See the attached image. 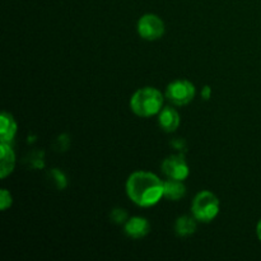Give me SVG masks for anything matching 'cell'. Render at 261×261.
<instances>
[{"instance_id": "8fae6325", "label": "cell", "mask_w": 261, "mask_h": 261, "mask_svg": "<svg viewBox=\"0 0 261 261\" xmlns=\"http://www.w3.org/2000/svg\"><path fill=\"white\" fill-rule=\"evenodd\" d=\"M185 194L186 186L184 181L173 180V178H168V180L163 181V196L168 200L177 201L182 196H185Z\"/></svg>"}, {"instance_id": "5b68a950", "label": "cell", "mask_w": 261, "mask_h": 261, "mask_svg": "<svg viewBox=\"0 0 261 261\" xmlns=\"http://www.w3.org/2000/svg\"><path fill=\"white\" fill-rule=\"evenodd\" d=\"M138 33L143 40L155 41L160 40L165 35V22L161 19L158 15L148 13V14L142 15L138 20L137 24Z\"/></svg>"}, {"instance_id": "6da1fadb", "label": "cell", "mask_w": 261, "mask_h": 261, "mask_svg": "<svg viewBox=\"0 0 261 261\" xmlns=\"http://www.w3.org/2000/svg\"><path fill=\"white\" fill-rule=\"evenodd\" d=\"M126 195L138 206L149 208L163 198V181L148 171H137L127 177Z\"/></svg>"}, {"instance_id": "30bf717a", "label": "cell", "mask_w": 261, "mask_h": 261, "mask_svg": "<svg viewBox=\"0 0 261 261\" xmlns=\"http://www.w3.org/2000/svg\"><path fill=\"white\" fill-rule=\"evenodd\" d=\"M17 134V122L9 112H3L0 116V143H12Z\"/></svg>"}, {"instance_id": "9a60e30c", "label": "cell", "mask_w": 261, "mask_h": 261, "mask_svg": "<svg viewBox=\"0 0 261 261\" xmlns=\"http://www.w3.org/2000/svg\"><path fill=\"white\" fill-rule=\"evenodd\" d=\"M212 96V88L209 86H205L203 87V89H201V97H203V99H205V101H208L209 98H211Z\"/></svg>"}, {"instance_id": "9c48e42d", "label": "cell", "mask_w": 261, "mask_h": 261, "mask_svg": "<svg viewBox=\"0 0 261 261\" xmlns=\"http://www.w3.org/2000/svg\"><path fill=\"white\" fill-rule=\"evenodd\" d=\"M0 177L5 178L15 167V154L9 143H0Z\"/></svg>"}, {"instance_id": "ba28073f", "label": "cell", "mask_w": 261, "mask_h": 261, "mask_svg": "<svg viewBox=\"0 0 261 261\" xmlns=\"http://www.w3.org/2000/svg\"><path fill=\"white\" fill-rule=\"evenodd\" d=\"M158 124L165 133H173L180 126V115L173 107H163L160 111Z\"/></svg>"}, {"instance_id": "5bb4252c", "label": "cell", "mask_w": 261, "mask_h": 261, "mask_svg": "<svg viewBox=\"0 0 261 261\" xmlns=\"http://www.w3.org/2000/svg\"><path fill=\"white\" fill-rule=\"evenodd\" d=\"M12 194H10L7 189H2V191H0V209H2L3 212H5L8 208L12 206Z\"/></svg>"}, {"instance_id": "8992f818", "label": "cell", "mask_w": 261, "mask_h": 261, "mask_svg": "<svg viewBox=\"0 0 261 261\" xmlns=\"http://www.w3.org/2000/svg\"><path fill=\"white\" fill-rule=\"evenodd\" d=\"M161 168L168 178H173V180L184 181L188 178L190 173V168L184 154H171L170 157L163 160Z\"/></svg>"}, {"instance_id": "52a82bcc", "label": "cell", "mask_w": 261, "mask_h": 261, "mask_svg": "<svg viewBox=\"0 0 261 261\" xmlns=\"http://www.w3.org/2000/svg\"><path fill=\"white\" fill-rule=\"evenodd\" d=\"M125 233L132 239H143L147 236L150 231V224L148 219L143 218V217H133V218L127 219L125 223Z\"/></svg>"}, {"instance_id": "2e32d148", "label": "cell", "mask_w": 261, "mask_h": 261, "mask_svg": "<svg viewBox=\"0 0 261 261\" xmlns=\"http://www.w3.org/2000/svg\"><path fill=\"white\" fill-rule=\"evenodd\" d=\"M256 234H257V239L261 241V219L259 221V223H257L256 226Z\"/></svg>"}, {"instance_id": "7c38bea8", "label": "cell", "mask_w": 261, "mask_h": 261, "mask_svg": "<svg viewBox=\"0 0 261 261\" xmlns=\"http://www.w3.org/2000/svg\"><path fill=\"white\" fill-rule=\"evenodd\" d=\"M175 231L178 236L188 237L191 236L196 231V219L195 217L181 216L178 217L175 223Z\"/></svg>"}, {"instance_id": "7a4b0ae2", "label": "cell", "mask_w": 261, "mask_h": 261, "mask_svg": "<svg viewBox=\"0 0 261 261\" xmlns=\"http://www.w3.org/2000/svg\"><path fill=\"white\" fill-rule=\"evenodd\" d=\"M130 109L137 116L150 117L163 109V94L154 87H144L135 92L130 98Z\"/></svg>"}, {"instance_id": "277c9868", "label": "cell", "mask_w": 261, "mask_h": 261, "mask_svg": "<svg viewBox=\"0 0 261 261\" xmlns=\"http://www.w3.org/2000/svg\"><path fill=\"white\" fill-rule=\"evenodd\" d=\"M195 86L188 79H176L166 88V98L175 106H186L195 97Z\"/></svg>"}, {"instance_id": "4fadbf2b", "label": "cell", "mask_w": 261, "mask_h": 261, "mask_svg": "<svg viewBox=\"0 0 261 261\" xmlns=\"http://www.w3.org/2000/svg\"><path fill=\"white\" fill-rule=\"evenodd\" d=\"M111 221L116 224H125L129 219L127 217V212L125 209L121 208H116V209H112L111 212Z\"/></svg>"}, {"instance_id": "3957f363", "label": "cell", "mask_w": 261, "mask_h": 261, "mask_svg": "<svg viewBox=\"0 0 261 261\" xmlns=\"http://www.w3.org/2000/svg\"><path fill=\"white\" fill-rule=\"evenodd\" d=\"M221 209L218 196L208 190H203L195 196L191 204V213L201 223H211L217 218Z\"/></svg>"}]
</instances>
